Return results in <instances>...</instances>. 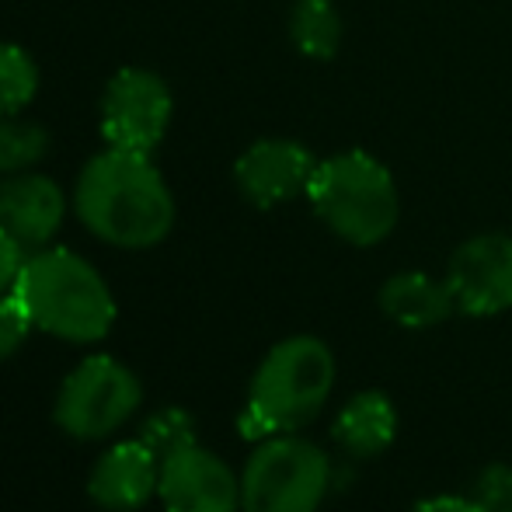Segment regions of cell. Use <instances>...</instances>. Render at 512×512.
<instances>
[{"instance_id":"obj_1","label":"cell","mask_w":512,"mask_h":512,"mask_svg":"<svg viewBox=\"0 0 512 512\" xmlns=\"http://www.w3.org/2000/svg\"><path fill=\"white\" fill-rule=\"evenodd\" d=\"M81 223L115 248H154L175 227V199L150 154L108 147L77 178Z\"/></svg>"},{"instance_id":"obj_2","label":"cell","mask_w":512,"mask_h":512,"mask_svg":"<svg viewBox=\"0 0 512 512\" xmlns=\"http://www.w3.org/2000/svg\"><path fill=\"white\" fill-rule=\"evenodd\" d=\"M335 377L338 363L328 342L314 335H290L276 342L251 377L241 432L262 443L279 432L307 429L328 405Z\"/></svg>"},{"instance_id":"obj_3","label":"cell","mask_w":512,"mask_h":512,"mask_svg":"<svg viewBox=\"0 0 512 512\" xmlns=\"http://www.w3.org/2000/svg\"><path fill=\"white\" fill-rule=\"evenodd\" d=\"M11 293L25 304L35 328L63 342H102L115 324L108 283L88 258L67 248H39L28 255Z\"/></svg>"},{"instance_id":"obj_4","label":"cell","mask_w":512,"mask_h":512,"mask_svg":"<svg viewBox=\"0 0 512 512\" xmlns=\"http://www.w3.org/2000/svg\"><path fill=\"white\" fill-rule=\"evenodd\" d=\"M307 199L317 220L356 248L387 241L401 216L394 175L366 150H345L328 161H317Z\"/></svg>"},{"instance_id":"obj_5","label":"cell","mask_w":512,"mask_h":512,"mask_svg":"<svg viewBox=\"0 0 512 512\" xmlns=\"http://www.w3.org/2000/svg\"><path fill=\"white\" fill-rule=\"evenodd\" d=\"M328 488V453L297 432H279L262 439L244 464L241 512H317Z\"/></svg>"},{"instance_id":"obj_6","label":"cell","mask_w":512,"mask_h":512,"mask_svg":"<svg viewBox=\"0 0 512 512\" xmlns=\"http://www.w3.org/2000/svg\"><path fill=\"white\" fill-rule=\"evenodd\" d=\"M143 387L129 366L112 356H88L67 373L53 418L74 439H105L133 418Z\"/></svg>"},{"instance_id":"obj_7","label":"cell","mask_w":512,"mask_h":512,"mask_svg":"<svg viewBox=\"0 0 512 512\" xmlns=\"http://www.w3.org/2000/svg\"><path fill=\"white\" fill-rule=\"evenodd\" d=\"M171 91L150 70H119L102 102V136L108 147L150 154L171 122Z\"/></svg>"},{"instance_id":"obj_8","label":"cell","mask_w":512,"mask_h":512,"mask_svg":"<svg viewBox=\"0 0 512 512\" xmlns=\"http://www.w3.org/2000/svg\"><path fill=\"white\" fill-rule=\"evenodd\" d=\"M453 304L467 317H495L512 310V237H467L446 265Z\"/></svg>"},{"instance_id":"obj_9","label":"cell","mask_w":512,"mask_h":512,"mask_svg":"<svg viewBox=\"0 0 512 512\" xmlns=\"http://www.w3.org/2000/svg\"><path fill=\"white\" fill-rule=\"evenodd\" d=\"M157 499L164 512H241V478L213 450L185 443L161 457Z\"/></svg>"},{"instance_id":"obj_10","label":"cell","mask_w":512,"mask_h":512,"mask_svg":"<svg viewBox=\"0 0 512 512\" xmlns=\"http://www.w3.org/2000/svg\"><path fill=\"white\" fill-rule=\"evenodd\" d=\"M317 157L297 140H258L237 157L234 182L241 196L258 209H272L307 196Z\"/></svg>"},{"instance_id":"obj_11","label":"cell","mask_w":512,"mask_h":512,"mask_svg":"<svg viewBox=\"0 0 512 512\" xmlns=\"http://www.w3.org/2000/svg\"><path fill=\"white\" fill-rule=\"evenodd\" d=\"M161 457L143 439L115 443L98 457L88 478V495L108 512H136L157 495Z\"/></svg>"},{"instance_id":"obj_12","label":"cell","mask_w":512,"mask_h":512,"mask_svg":"<svg viewBox=\"0 0 512 512\" xmlns=\"http://www.w3.org/2000/svg\"><path fill=\"white\" fill-rule=\"evenodd\" d=\"M67 199L46 175L21 171L0 185V227H7L25 248H42L60 230Z\"/></svg>"},{"instance_id":"obj_13","label":"cell","mask_w":512,"mask_h":512,"mask_svg":"<svg viewBox=\"0 0 512 512\" xmlns=\"http://www.w3.org/2000/svg\"><path fill=\"white\" fill-rule=\"evenodd\" d=\"M394 436H398V408L384 391L352 394L331 425V439L356 460L380 457L394 443Z\"/></svg>"},{"instance_id":"obj_14","label":"cell","mask_w":512,"mask_h":512,"mask_svg":"<svg viewBox=\"0 0 512 512\" xmlns=\"http://www.w3.org/2000/svg\"><path fill=\"white\" fill-rule=\"evenodd\" d=\"M380 310L387 321L401 324L408 331H425L443 324L457 310L446 279H432L425 272H398L377 293Z\"/></svg>"},{"instance_id":"obj_15","label":"cell","mask_w":512,"mask_h":512,"mask_svg":"<svg viewBox=\"0 0 512 512\" xmlns=\"http://www.w3.org/2000/svg\"><path fill=\"white\" fill-rule=\"evenodd\" d=\"M290 39L310 60H331L342 46V14L331 0H297L290 14Z\"/></svg>"},{"instance_id":"obj_16","label":"cell","mask_w":512,"mask_h":512,"mask_svg":"<svg viewBox=\"0 0 512 512\" xmlns=\"http://www.w3.org/2000/svg\"><path fill=\"white\" fill-rule=\"evenodd\" d=\"M49 150V133L39 122L0 119V175H21Z\"/></svg>"},{"instance_id":"obj_17","label":"cell","mask_w":512,"mask_h":512,"mask_svg":"<svg viewBox=\"0 0 512 512\" xmlns=\"http://www.w3.org/2000/svg\"><path fill=\"white\" fill-rule=\"evenodd\" d=\"M39 91V67L18 46L0 42V115L21 112Z\"/></svg>"},{"instance_id":"obj_18","label":"cell","mask_w":512,"mask_h":512,"mask_svg":"<svg viewBox=\"0 0 512 512\" xmlns=\"http://www.w3.org/2000/svg\"><path fill=\"white\" fill-rule=\"evenodd\" d=\"M143 443H147L157 457H168V453L178 450V446L196 443V439H192V418L178 408L161 411V415L150 418L147 429H143Z\"/></svg>"},{"instance_id":"obj_19","label":"cell","mask_w":512,"mask_h":512,"mask_svg":"<svg viewBox=\"0 0 512 512\" xmlns=\"http://www.w3.org/2000/svg\"><path fill=\"white\" fill-rule=\"evenodd\" d=\"M32 328L35 324H32V317H28L25 304H21L14 293H4V297H0V363L11 359L14 352L25 345Z\"/></svg>"},{"instance_id":"obj_20","label":"cell","mask_w":512,"mask_h":512,"mask_svg":"<svg viewBox=\"0 0 512 512\" xmlns=\"http://www.w3.org/2000/svg\"><path fill=\"white\" fill-rule=\"evenodd\" d=\"M474 502L485 512H495L512 502V467L509 464H488L481 478L474 481Z\"/></svg>"},{"instance_id":"obj_21","label":"cell","mask_w":512,"mask_h":512,"mask_svg":"<svg viewBox=\"0 0 512 512\" xmlns=\"http://www.w3.org/2000/svg\"><path fill=\"white\" fill-rule=\"evenodd\" d=\"M21 265H25V244L7 227H0V297L14 290V283L21 276Z\"/></svg>"},{"instance_id":"obj_22","label":"cell","mask_w":512,"mask_h":512,"mask_svg":"<svg viewBox=\"0 0 512 512\" xmlns=\"http://www.w3.org/2000/svg\"><path fill=\"white\" fill-rule=\"evenodd\" d=\"M411 512H485L474 499L467 495H432V499H422Z\"/></svg>"},{"instance_id":"obj_23","label":"cell","mask_w":512,"mask_h":512,"mask_svg":"<svg viewBox=\"0 0 512 512\" xmlns=\"http://www.w3.org/2000/svg\"><path fill=\"white\" fill-rule=\"evenodd\" d=\"M495 512H512V502H509V506H502V509H495Z\"/></svg>"}]
</instances>
